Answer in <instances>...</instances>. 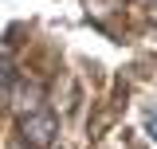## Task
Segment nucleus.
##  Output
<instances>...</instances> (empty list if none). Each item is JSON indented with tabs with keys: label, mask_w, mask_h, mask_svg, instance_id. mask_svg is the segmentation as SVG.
<instances>
[{
	"label": "nucleus",
	"mask_w": 157,
	"mask_h": 149,
	"mask_svg": "<svg viewBox=\"0 0 157 149\" xmlns=\"http://www.w3.org/2000/svg\"><path fill=\"white\" fill-rule=\"evenodd\" d=\"M145 133H149V137L157 141V106H153L149 114H145Z\"/></svg>",
	"instance_id": "3"
},
{
	"label": "nucleus",
	"mask_w": 157,
	"mask_h": 149,
	"mask_svg": "<svg viewBox=\"0 0 157 149\" xmlns=\"http://www.w3.org/2000/svg\"><path fill=\"white\" fill-rule=\"evenodd\" d=\"M8 82H12V67H8V51L0 55V98H8Z\"/></svg>",
	"instance_id": "2"
},
{
	"label": "nucleus",
	"mask_w": 157,
	"mask_h": 149,
	"mask_svg": "<svg viewBox=\"0 0 157 149\" xmlns=\"http://www.w3.org/2000/svg\"><path fill=\"white\" fill-rule=\"evenodd\" d=\"M55 114H47V110H32L28 118H24V137H28V145L32 149H43V145H51V137H55Z\"/></svg>",
	"instance_id": "1"
}]
</instances>
